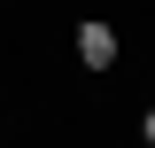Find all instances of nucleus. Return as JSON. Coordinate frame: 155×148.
Listing matches in <instances>:
<instances>
[{
  "label": "nucleus",
  "mask_w": 155,
  "mask_h": 148,
  "mask_svg": "<svg viewBox=\"0 0 155 148\" xmlns=\"http://www.w3.org/2000/svg\"><path fill=\"white\" fill-rule=\"evenodd\" d=\"M78 62H85V70H109L116 62V31L109 23H78Z\"/></svg>",
  "instance_id": "1"
},
{
  "label": "nucleus",
  "mask_w": 155,
  "mask_h": 148,
  "mask_svg": "<svg viewBox=\"0 0 155 148\" xmlns=\"http://www.w3.org/2000/svg\"><path fill=\"white\" fill-rule=\"evenodd\" d=\"M140 132H147V140H155V109H147V117H140Z\"/></svg>",
  "instance_id": "2"
}]
</instances>
